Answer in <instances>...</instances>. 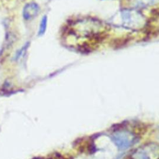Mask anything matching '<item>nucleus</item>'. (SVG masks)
<instances>
[{"instance_id": "nucleus-2", "label": "nucleus", "mask_w": 159, "mask_h": 159, "mask_svg": "<svg viewBox=\"0 0 159 159\" xmlns=\"http://www.w3.org/2000/svg\"><path fill=\"white\" fill-rule=\"evenodd\" d=\"M111 139L120 150L130 148L139 140L138 137L134 132L127 129L116 130L111 134Z\"/></svg>"}, {"instance_id": "nucleus-5", "label": "nucleus", "mask_w": 159, "mask_h": 159, "mask_svg": "<svg viewBox=\"0 0 159 159\" xmlns=\"http://www.w3.org/2000/svg\"><path fill=\"white\" fill-rule=\"evenodd\" d=\"M39 11V6L35 2H29L27 4L22 11L23 18L26 20H29L37 16Z\"/></svg>"}, {"instance_id": "nucleus-10", "label": "nucleus", "mask_w": 159, "mask_h": 159, "mask_svg": "<svg viewBox=\"0 0 159 159\" xmlns=\"http://www.w3.org/2000/svg\"><path fill=\"white\" fill-rule=\"evenodd\" d=\"M33 159H42V158H33Z\"/></svg>"}, {"instance_id": "nucleus-8", "label": "nucleus", "mask_w": 159, "mask_h": 159, "mask_svg": "<svg viewBox=\"0 0 159 159\" xmlns=\"http://www.w3.org/2000/svg\"><path fill=\"white\" fill-rule=\"evenodd\" d=\"M29 45V43H26L23 47H22V48L20 49H19L16 53V55L14 56V59L16 60H19L20 58H21L22 56H23V55L24 54V53L25 52L26 50L27 49Z\"/></svg>"}, {"instance_id": "nucleus-9", "label": "nucleus", "mask_w": 159, "mask_h": 159, "mask_svg": "<svg viewBox=\"0 0 159 159\" xmlns=\"http://www.w3.org/2000/svg\"><path fill=\"white\" fill-rule=\"evenodd\" d=\"M124 153H122L119 154L117 157H116V158L115 159H122L123 158V157H124Z\"/></svg>"}, {"instance_id": "nucleus-6", "label": "nucleus", "mask_w": 159, "mask_h": 159, "mask_svg": "<svg viewBox=\"0 0 159 159\" xmlns=\"http://www.w3.org/2000/svg\"><path fill=\"white\" fill-rule=\"evenodd\" d=\"M158 0H129L132 8H144L157 3Z\"/></svg>"}, {"instance_id": "nucleus-4", "label": "nucleus", "mask_w": 159, "mask_h": 159, "mask_svg": "<svg viewBox=\"0 0 159 159\" xmlns=\"http://www.w3.org/2000/svg\"><path fill=\"white\" fill-rule=\"evenodd\" d=\"M159 146L157 143L143 144L135 149L129 159H158Z\"/></svg>"}, {"instance_id": "nucleus-1", "label": "nucleus", "mask_w": 159, "mask_h": 159, "mask_svg": "<svg viewBox=\"0 0 159 159\" xmlns=\"http://www.w3.org/2000/svg\"><path fill=\"white\" fill-rule=\"evenodd\" d=\"M109 22L114 26L132 30L143 29L147 24L145 17L137 9H123L116 12Z\"/></svg>"}, {"instance_id": "nucleus-7", "label": "nucleus", "mask_w": 159, "mask_h": 159, "mask_svg": "<svg viewBox=\"0 0 159 159\" xmlns=\"http://www.w3.org/2000/svg\"><path fill=\"white\" fill-rule=\"evenodd\" d=\"M47 16H43L42 17L40 24L39 25V29L38 31V35L39 36L45 34L47 29Z\"/></svg>"}, {"instance_id": "nucleus-3", "label": "nucleus", "mask_w": 159, "mask_h": 159, "mask_svg": "<svg viewBox=\"0 0 159 159\" xmlns=\"http://www.w3.org/2000/svg\"><path fill=\"white\" fill-rule=\"evenodd\" d=\"M100 22L93 19H84L76 21L73 26L75 32L81 36H91L99 32Z\"/></svg>"}]
</instances>
